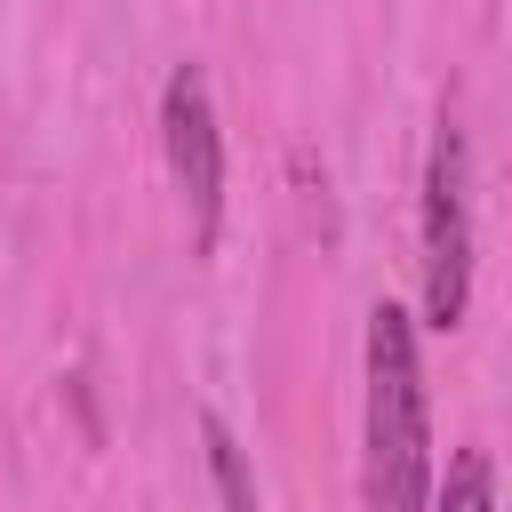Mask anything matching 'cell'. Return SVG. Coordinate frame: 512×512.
Listing matches in <instances>:
<instances>
[{
    "label": "cell",
    "instance_id": "obj_2",
    "mask_svg": "<svg viewBox=\"0 0 512 512\" xmlns=\"http://www.w3.org/2000/svg\"><path fill=\"white\" fill-rule=\"evenodd\" d=\"M472 304V152L456 112L440 104L432 152H424V328H464Z\"/></svg>",
    "mask_w": 512,
    "mask_h": 512
},
{
    "label": "cell",
    "instance_id": "obj_3",
    "mask_svg": "<svg viewBox=\"0 0 512 512\" xmlns=\"http://www.w3.org/2000/svg\"><path fill=\"white\" fill-rule=\"evenodd\" d=\"M160 144H168V168H176V192H184V216H192V248L208 256L216 232H224V136H216V104H208V72L200 64L168 72Z\"/></svg>",
    "mask_w": 512,
    "mask_h": 512
},
{
    "label": "cell",
    "instance_id": "obj_5",
    "mask_svg": "<svg viewBox=\"0 0 512 512\" xmlns=\"http://www.w3.org/2000/svg\"><path fill=\"white\" fill-rule=\"evenodd\" d=\"M200 440H208V472H216V496H224V512H256L248 456H240V440L224 432V416H200Z\"/></svg>",
    "mask_w": 512,
    "mask_h": 512
},
{
    "label": "cell",
    "instance_id": "obj_1",
    "mask_svg": "<svg viewBox=\"0 0 512 512\" xmlns=\"http://www.w3.org/2000/svg\"><path fill=\"white\" fill-rule=\"evenodd\" d=\"M360 496L368 512H424L432 496V416L408 304H368V432H360Z\"/></svg>",
    "mask_w": 512,
    "mask_h": 512
},
{
    "label": "cell",
    "instance_id": "obj_4",
    "mask_svg": "<svg viewBox=\"0 0 512 512\" xmlns=\"http://www.w3.org/2000/svg\"><path fill=\"white\" fill-rule=\"evenodd\" d=\"M424 512H496V464H488V448H456L448 456V488L424 496Z\"/></svg>",
    "mask_w": 512,
    "mask_h": 512
}]
</instances>
